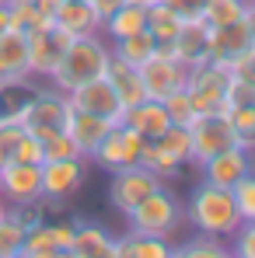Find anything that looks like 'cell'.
Wrapping results in <instances>:
<instances>
[{"instance_id":"1","label":"cell","mask_w":255,"mask_h":258,"mask_svg":"<svg viewBox=\"0 0 255 258\" xmlns=\"http://www.w3.org/2000/svg\"><path fill=\"white\" fill-rule=\"evenodd\" d=\"M182 213L192 223L196 234L217 237V241H227V237L241 227V216L234 210L231 188H220V185H210V181H199V185L192 188V196L185 199Z\"/></svg>"},{"instance_id":"2","label":"cell","mask_w":255,"mask_h":258,"mask_svg":"<svg viewBox=\"0 0 255 258\" xmlns=\"http://www.w3.org/2000/svg\"><path fill=\"white\" fill-rule=\"evenodd\" d=\"M109 59H112V49H109V39L98 32V35H84V39H70L56 74L49 77V84L63 94H70L74 87L87 84L94 77H105L109 70Z\"/></svg>"},{"instance_id":"3","label":"cell","mask_w":255,"mask_h":258,"mask_svg":"<svg viewBox=\"0 0 255 258\" xmlns=\"http://www.w3.org/2000/svg\"><path fill=\"white\" fill-rule=\"evenodd\" d=\"M67 119H70V101H67L63 91H56L53 84L35 87L32 98L25 101L21 115H18V122L25 126V133L39 136L42 143L53 140V136H60V133L67 129Z\"/></svg>"},{"instance_id":"4","label":"cell","mask_w":255,"mask_h":258,"mask_svg":"<svg viewBox=\"0 0 255 258\" xmlns=\"http://www.w3.org/2000/svg\"><path fill=\"white\" fill-rule=\"evenodd\" d=\"M129 220V230H136V234H158V237H171L175 230H178V223L185 220L182 213V203H178V196L168 192L165 185L158 188V192H150L133 213L126 216Z\"/></svg>"},{"instance_id":"5","label":"cell","mask_w":255,"mask_h":258,"mask_svg":"<svg viewBox=\"0 0 255 258\" xmlns=\"http://www.w3.org/2000/svg\"><path fill=\"white\" fill-rule=\"evenodd\" d=\"M140 150H143V140L129 126L116 122V126L105 133V140L98 143V150L91 154V164L101 168L105 174L126 171V168H136L140 164Z\"/></svg>"},{"instance_id":"6","label":"cell","mask_w":255,"mask_h":258,"mask_svg":"<svg viewBox=\"0 0 255 258\" xmlns=\"http://www.w3.org/2000/svg\"><path fill=\"white\" fill-rule=\"evenodd\" d=\"M25 35H28V74L39 77V81H49L56 74L67 45H70V35L63 28H56L53 21H45V25L25 32Z\"/></svg>"},{"instance_id":"7","label":"cell","mask_w":255,"mask_h":258,"mask_svg":"<svg viewBox=\"0 0 255 258\" xmlns=\"http://www.w3.org/2000/svg\"><path fill=\"white\" fill-rule=\"evenodd\" d=\"M91 161L87 157H63V161H42V199L45 203H67L77 196L87 181Z\"/></svg>"},{"instance_id":"8","label":"cell","mask_w":255,"mask_h":258,"mask_svg":"<svg viewBox=\"0 0 255 258\" xmlns=\"http://www.w3.org/2000/svg\"><path fill=\"white\" fill-rule=\"evenodd\" d=\"M189 140H192V164L199 168L207 157L227 150V147H238L234 140V129L231 119L224 112H207V115H196L192 126H189Z\"/></svg>"},{"instance_id":"9","label":"cell","mask_w":255,"mask_h":258,"mask_svg":"<svg viewBox=\"0 0 255 258\" xmlns=\"http://www.w3.org/2000/svg\"><path fill=\"white\" fill-rule=\"evenodd\" d=\"M165 181L161 178H154V174L147 171V168H126V171H116L109 174V203H112V210L116 213L129 216L150 192H158Z\"/></svg>"},{"instance_id":"10","label":"cell","mask_w":255,"mask_h":258,"mask_svg":"<svg viewBox=\"0 0 255 258\" xmlns=\"http://www.w3.org/2000/svg\"><path fill=\"white\" fill-rule=\"evenodd\" d=\"M0 196L7 206H32L42 203V164L11 161L0 168Z\"/></svg>"},{"instance_id":"11","label":"cell","mask_w":255,"mask_h":258,"mask_svg":"<svg viewBox=\"0 0 255 258\" xmlns=\"http://www.w3.org/2000/svg\"><path fill=\"white\" fill-rule=\"evenodd\" d=\"M67 101H70L74 112L98 115V119H105V122H112V126L123 122V115H126V108H123L119 94L112 91L109 77H94V81H87V84L74 87V91L67 94Z\"/></svg>"},{"instance_id":"12","label":"cell","mask_w":255,"mask_h":258,"mask_svg":"<svg viewBox=\"0 0 255 258\" xmlns=\"http://www.w3.org/2000/svg\"><path fill=\"white\" fill-rule=\"evenodd\" d=\"M136 70H140V81H143V94L150 101H165L168 94H175V91H182L189 84V67H182L178 59H168L161 52L143 59Z\"/></svg>"},{"instance_id":"13","label":"cell","mask_w":255,"mask_h":258,"mask_svg":"<svg viewBox=\"0 0 255 258\" xmlns=\"http://www.w3.org/2000/svg\"><path fill=\"white\" fill-rule=\"evenodd\" d=\"M171 59H178L182 67L210 59V25L203 18H185L178 25V35L171 39Z\"/></svg>"},{"instance_id":"14","label":"cell","mask_w":255,"mask_h":258,"mask_svg":"<svg viewBox=\"0 0 255 258\" xmlns=\"http://www.w3.org/2000/svg\"><path fill=\"white\" fill-rule=\"evenodd\" d=\"M199 171H203V181L220 185V188H231L234 181H241L245 174L252 171V150H245V147H227V150L207 157V161L199 164Z\"/></svg>"},{"instance_id":"15","label":"cell","mask_w":255,"mask_h":258,"mask_svg":"<svg viewBox=\"0 0 255 258\" xmlns=\"http://www.w3.org/2000/svg\"><path fill=\"white\" fill-rule=\"evenodd\" d=\"M53 25L63 28L70 39H84V35H98L101 32V18L94 14L91 0H60Z\"/></svg>"},{"instance_id":"16","label":"cell","mask_w":255,"mask_h":258,"mask_svg":"<svg viewBox=\"0 0 255 258\" xmlns=\"http://www.w3.org/2000/svg\"><path fill=\"white\" fill-rule=\"evenodd\" d=\"M28 35L11 28L0 35V84L28 81Z\"/></svg>"},{"instance_id":"17","label":"cell","mask_w":255,"mask_h":258,"mask_svg":"<svg viewBox=\"0 0 255 258\" xmlns=\"http://www.w3.org/2000/svg\"><path fill=\"white\" fill-rule=\"evenodd\" d=\"M70 258H119V244H116V237H112L105 227L77 220L74 244H70Z\"/></svg>"},{"instance_id":"18","label":"cell","mask_w":255,"mask_h":258,"mask_svg":"<svg viewBox=\"0 0 255 258\" xmlns=\"http://www.w3.org/2000/svg\"><path fill=\"white\" fill-rule=\"evenodd\" d=\"M123 126H129L143 143H150V140H158L165 129L171 126L168 112H165V105L161 101H150V98H143L140 105H133L126 108V115H123Z\"/></svg>"},{"instance_id":"19","label":"cell","mask_w":255,"mask_h":258,"mask_svg":"<svg viewBox=\"0 0 255 258\" xmlns=\"http://www.w3.org/2000/svg\"><path fill=\"white\" fill-rule=\"evenodd\" d=\"M112 129V122H105V119H98V115H87V112H74L70 108V119H67V136L74 140V147H77V154L91 161V154L98 150V143L105 140V133Z\"/></svg>"},{"instance_id":"20","label":"cell","mask_w":255,"mask_h":258,"mask_svg":"<svg viewBox=\"0 0 255 258\" xmlns=\"http://www.w3.org/2000/svg\"><path fill=\"white\" fill-rule=\"evenodd\" d=\"M248 45H252V35H248L245 21H231V25L210 28V59H220V63L231 67Z\"/></svg>"},{"instance_id":"21","label":"cell","mask_w":255,"mask_h":258,"mask_svg":"<svg viewBox=\"0 0 255 258\" xmlns=\"http://www.w3.org/2000/svg\"><path fill=\"white\" fill-rule=\"evenodd\" d=\"M147 28V4H136V0H123V7H116L105 21H101V35L109 42L116 39H126Z\"/></svg>"},{"instance_id":"22","label":"cell","mask_w":255,"mask_h":258,"mask_svg":"<svg viewBox=\"0 0 255 258\" xmlns=\"http://www.w3.org/2000/svg\"><path fill=\"white\" fill-rule=\"evenodd\" d=\"M105 77H109L112 91L119 94L123 108H133V105H140V101L147 98V94H143V81H140V70H136V67H129V63H123L119 56H112V59H109Z\"/></svg>"},{"instance_id":"23","label":"cell","mask_w":255,"mask_h":258,"mask_svg":"<svg viewBox=\"0 0 255 258\" xmlns=\"http://www.w3.org/2000/svg\"><path fill=\"white\" fill-rule=\"evenodd\" d=\"M119 251L126 258H171L175 255V244L171 237H158V234H136L126 230L123 237H116Z\"/></svg>"},{"instance_id":"24","label":"cell","mask_w":255,"mask_h":258,"mask_svg":"<svg viewBox=\"0 0 255 258\" xmlns=\"http://www.w3.org/2000/svg\"><path fill=\"white\" fill-rule=\"evenodd\" d=\"M154 35L143 28V32H136V35H126V39H116V42H109V49H112V56H119L123 63H129V67H140L143 59H150L154 56Z\"/></svg>"},{"instance_id":"25","label":"cell","mask_w":255,"mask_h":258,"mask_svg":"<svg viewBox=\"0 0 255 258\" xmlns=\"http://www.w3.org/2000/svg\"><path fill=\"white\" fill-rule=\"evenodd\" d=\"M178 25H182V18L168 4H161V0L147 4V32L154 35V42H171L178 35Z\"/></svg>"},{"instance_id":"26","label":"cell","mask_w":255,"mask_h":258,"mask_svg":"<svg viewBox=\"0 0 255 258\" xmlns=\"http://www.w3.org/2000/svg\"><path fill=\"white\" fill-rule=\"evenodd\" d=\"M140 168H147L154 178H161V181L168 185V181H175V178L182 174L185 164H178L175 157H168L158 143H143V150H140Z\"/></svg>"},{"instance_id":"27","label":"cell","mask_w":255,"mask_h":258,"mask_svg":"<svg viewBox=\"0 0 255 258\" xmlns=\"http://www.w3.org/2000/svg\"><path fill=\"white\" fill-rule=\"evenodd\" d=\"M171 258H234V255H231L227 241L196 234V237H189L185 244H175V255Z\"/></svg>"},{"instance_id":"28","label":"cell","mask_w":255,"mask_h":258,"mask_svg":"<svg viewBox=\"0 0 255 258\" xmlns=\"http://www.w3.org/2000/svg\"><path fill=\"white\" fill-rule=\"evenodd\" d=\"M150 143H158L168 157H175L178 164H192V140H189V126H168L158 140H150Z\"/></svg>"},{"instance_id":"29","label":"cell","mask_w":255,"mask_h":258,"mask_svg":"<svg viewBox=\"0 0 255 258\" xmlns=\"http://www.w3.org/2000/svg\"><path fill=\"white\" fill-rule=\"evenodd\" d=\"M25 223L18 220L14 210H7V216L0 220V258H18L25 248Z\"/></svg>"},{"instance_id":"30","label":"cell","mask_w":255,"mask_h":258,"mask_svg":"<svg viewBox=\"0 0 255 258\" xmlns=\"http://www.w3.org/2000/svg\"><path fill=\"white\" fill-rule=\"evenodd\" d=\"M245 4L248 0H207V7H203V21L217 28V25H231V21H241V14H245Z\"/></svg>"},{"instance_id":"31","label":"cell","mask_w":255,"mask_h":258,"mask_svg":"<svg viewBox=\"0 0 255 258\" xmlns=\"http://www.w3.org/2000/svg\"><path fill=\"white\" fill-rule=\"evenodd\" d=\"M231 199H234L241 223H255V171H248L241 181L231 185Z\"/></svg>"},{"instance_id":"32","label":"cell","mask_w":255,"mask_h":258,"mask_svg":"<svg viewBox=\"0 0 255 258\" xmlns=\"http://www.w3.org/2000/svg\"><path fill=\"white\" fill-rule=\"evenodd\" d=\"M227 119H231V129H234L238 147L255 150V108H231Z\"/></svg>"},{"instance_id":"33","label":"cell","mask_w":255,"mask_h":258,"mask_svg":"<svg viewBox=\"0 0 255 258\" xmlns=\"http://www.w3.org/2000/svg\"><path fill=\"white\" fill-rule=\"evenodd\" d=\"M161 105H165V112H168L171 126H192L196 108H192V98H189V91H185V87H182V91H175V94H168Z\"/></svg>"},{"instance_id":"34","label":"cell","mask_w":255,"mask_h":258,"mask_svg":"<svg viewBox=\"0 0 255 258\" xmlns=\"http://www.w3.org/2000/svg\"><path fill=\"white\" fill-rule=\"evenodd\" d=\"M7 7H11V28H18V32H32L45 25V18L35 11L32 0H7Z\"/></svg>"},{"instance_id":"35","label":"cell","mask_w":255,"mask_h":258,"mask_svg":"<svg viewBox=\"0 0 255 258\" xmlns=\"http://www.w3.org/2000/svg\"><path fill=\"white\" fill-rule=\"evenodd\" d=\"M11 161H25V164H42L45 161V147L39 136H32V133H21V140L14 143V150H11Z\"/></svg>"},{"instance_id":"36","label":"cell","mask_w":255,"mask_h":258,"mask_svg":"<svg viewBox=\"0 0 255 258\" xmlns=\"http://www.w3.org/2000/svg\"><path fill=\"white\" fill-rule=\"evenodd\" d=\"M227 248L234 258H255V223H241L227 237Z\"/></svg>"},{"instance_id":"37","label":"cell","mask_w":255,"mask_h":258,"mask_svg":"<svg viewBox=\"0 0 255 258\" xmlns=\"http://www.w3.org/2000/svg\"><path fill=\"white\" fill-rule=\"evenodd\" d=\"M227 108H255V84L234 81L227 84Z\"/></svg>"},{"instance_id":"38","label":"cell","mask_w":255,"mask_h":258,"mask_svg":"<svg viewBox=\"0 0 255 258\" xmlns=\"http://www.w3.org/2000/svg\"><path fill=\"white\" fill-rule=\"evenodd\" d=\"M45 161H63V157H81L77 154V147H74V140L67 136V133H60V136H53V140H45Z\"/></svg>"},{"instance_id":"39","label":"cell","mask_w":255,"mask_h":258,"mask_svg":"<svg viewBox=\"0 0 255 258\" xmlns=\"http://www.w3.org/2000/svg\"><path fill=\"white\" fill-rule=\"evenodd\" d=\"M231 77L234 81H245V84H255V42L231 63Z\"/></svg>"},{"instance_id":"40","label":"cell","mask_w":255,"mask_h":258,"mask_svg":"<svg viewBox=\"0 0 255 258\" xmlns=\"http://www.w3.org/2000/svg\"><path fill=\"white\" fill-rule=\"evenodd\" d=\"M161 4H168L182 21H185V18H199L203 7H207V0H161Z\"/></svg>"},{"instance_id":"41","label":"cell","mask_w":255,"mask_h":258,"mask_svg":"<svg viewBox=\"0 0 255 258\" xmlns=\"http://www.w3.org/2000/svg\"><path fill=\"white\" fill-rule=\"evenodd\" d=\"M91 7H94V14L105 21V18L116 11V7H123V0H91Z\"/></svg>"},{"instance_id":"42","label":"cell","mask_w":255,"mask_h":258,"mask_svg":"<svg viewBox=\"0 0 255 258\" xmlns=\"http://www.w3.org/2000/svg\"><path fill=\"white\" fill-rule=\"evenodd\" d=\"M241 21H245V28H248V35H252V42H255V4H252V0L245 4V14H241Z\"/></svg>"},{"instance_id":"43","label":"cell","mask_w":255,"mask_h":258,"mask_svg":"<svg viewBox=\"0 0 255 258\" xmlns=\"http://www.w3.org/2000/svg\"><path fill=\"white\" fill-rule=\"evenodd\" d=\"M4 32H11V7L7 4H0V35Z\"/></svg>"},{"instance_id":"44","label":"cell","mask_w":255,"mask_h":258,"mask_svg":"<svg viewBox=\"0 0 255 258\" xmlns=\"http://www.w3.org/2000/svg\"><path fill=\"white\" fill-rule=\"evenodd\" d=\"M7 210H11V206H7V203H4V196H0V220L7 216Z\"/></svg>"},{"instance_id":"45","label":"cell","mask_w":255,"mask_h":258,"mask_svg":"<svg viewBox=\"0 0 255 258\" xmlns=\"http://www.w3.org/2000/svg\"><path fill=\"white\" fill-rule=\"evenodd\" d=\"M4 164H7V157H4V154H0V168H4Z\"/></svg>"},{"instance_id":"46","label":"cell","mask_w":255,"mask_h":258,"mask_svg":"<svg viewBox=\"0 0 255 258\" xmlns=\"http://www.w3.org/2000/svg\"><path fill=\"white\" fill-rule=\"evenodd\" d=\"M252 171H255V150H252Z\"/></svg>"},{"instance_id":"47","label":"cell","mask_w":255,"mask_h":258,"mask_svg":"<svg viewBox=\"0 0 255 258\" xmlns=\"http://www.w3.org/2000/svg\"><path fill=\"white\" fill-rule=\"evenodd\" d=\"M136 4H154V0H136Z\"/></svg>"},{"instance_id":"48","label":"cell","mask_w":255,"mask_h":258,"mask_svg":"<svg viewBox=\"0 0 255 258\" xmlns=\"http://www.w3.org/2000/svg\"><path fill=\"white\" fill-rule=\"evenodd\" d=\"M0 4H7V0H0Z\"/></svg>"},{"instance_id":"49","label":"cell","mask_w":255,"mask_h":258,"mask_svg":"<svg viewBox=\"0 0 255 258\" xmlns=\"http://www.w3.org/2000/svg\"><path fill=\"white\" fill-rule=\"evenodd\" d=\"M252 4H255V0H252Z\"/></svg>"}]
</instances>
